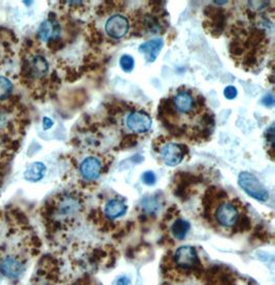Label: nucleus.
Wrapping results in <instances>:
<instances>
[{"label":"nucleus","mask_w":275,"mask_h":285,"mask_svg":"<svg viewBox=\"0 0 275 285\" xmlns=\"http://www.w3.org/2000/svg\"><path fill=\"white\" fill-rule=\"evenodd\" d=\"M61 28L60 25L53 19L42 22L39 26L37 36L42 41H53L59 38Z\"/></svg>","instance_id":"nucleus-9"},{"label":"nucleus","mask_w":275,"mask_h":285,"mask_svg":"<svg viewBox=\"0 0 275 285\" xmlns=\"http://www.w3.org/2000/svg\"><path fill=\"white\" fill-rule=\"evenodd\" d=\"M127 127L136 133L149 132L152 127V118L144 112H133L126 119Z\"/></svg>","instance_id":"nucleus-2"},{"label":"nucleus","mask_w":275,"mask_h":285,"mask_svg":"<svg viewBox=\"0 0 275 285\" xmlns=\"http://www.w3.org/2000/svg\"><path fill=\"white\" fill-rule=\"evenodd\" d=\"M163 46H164V41L162 38H158L143 42L138 48V51L145 55L148 62H154L162 51Z\"/></svg>","instance_id":"nucleus-10"},{"label":"nucleus","mask_w":275,"mask_h":285,"mask_svg":"<svg viewBox=\"0 0 275 285\" xmlns=\"http://www.w3.org/2000/svg\"><path fill=\"white\" fill-rule=\"evenodd\" d=\"M13 217L16 219L17 223L18 224H26L27 223V217H26L25 214L21 212L20 210H15L12 212Z\"/></svg>","instance_id":"nucleus-21"},{"label":"nucleus","mask_w":275,"mask_h":285,"mask_svg":"<svg viewBox=\"0 0 275 285\" xmlns=\"http://www.w3.org/2000/svg\"><path fill=\"white\" fill-rule=\"evenodd\" d=\"M128 210V207L125 203L119 200H111L109 201L105 206V215L109 219H116L118 217L125 215V213Z\"/></svg>","instance_id":"nucleus-14"},{"label":"nucleus","mask_w":275,"mask_h":285,"mask_svg":"<svg viewBox=\"0 0 275 285\" xmlns=\"http://www.w3.org/2000/svg\"><path fill=\"white\" fill-rule=\"evenodd\" d=\"M13 91V84L11 80L5 76H0V100H5L10 97Z\"/></svg>","instance_id":"nucleus-16"},{"label":"nucleus","mask_w":275,"mask_h":285,"mask_svg":"<svg viewBox=\"0 0 275 285\" xmlns=\"http://www.w3.org/2000/svg\"><path fill=\"white\" fill-rule=\"evenodd\" d=\"M238 216L236 207L230 203L221 204L216 211V220L224 228L234 227L238 220Z\"/></svg>","instance_id":"nucleus-3"},{"label":"nucleus","mask_w":275,"mask_h":285,"mask_svg":"<svg viewBox=\"0 0 275 285\" xmlns=\"http://www.w3.org/2000/svg\"><path fill=\"white\" fill-rule=\"evenodd\" d=\"M101 162L96 157L86 158L81 165V174L86 180H95L101 174Z\"/></svg>","instance_id":"nucleus-11"},{"label":"nucleus","mask_w":275,"mask_h":285,"mask_svg":"<svg viewBox=\"0 0 275 285\" xmlns=\"http://www.w3.org/2000/svg\"><path fill=\"white\" fill-rule=\"evenodd\" d=\"M174 262L183 269H191L198 262L197 252L192 246L179 247L174 254Z\"/></svg>","instance_id":"nucleus-7"},{"label":"nucleus","mask_w":275,"mask_h":285,"mask_svg":"<svg viewBox=\"0 0 275 285\" xmlns=\"http://www.w3.org/2000/svg\"><path fill=\"white\" fill-rule=\"evenodd\" d=\"M238 184L251 197L260 202H267L269 198V191L260 182L254 174L248 171H242L239 174Z\"/></svg>","instance_id":"nucleus-1"},{"label":"nucleus","mask_w":275,"mask_h":285,"mask_svg":"<svg viewBox=\"0 0 275 285\" xmlns=\"http://www.w3.org/2000/svg\"><path fill=\"white\" fill-rule=\"evenodd\" d=\"M117 285H132V283H131V280L128 277H120L118 279Z\"/></svg>","instance_id":"nucleus-24"},{"label":"nucleus","mask_w":275,"mask_h":285,"mask_svg":"<svg viewBox=\"0 0 275 285\" xmlns=\"http://www.w3.org/2000/svg\"><path fill=\"white\" fill-rule=\"evenodd\" d=\"M77 208V204L71 200V198H68V200L64 201L61 204V207H60V211H61L62 214H70L72 212H74Z\"/></svg>","instance_id":"nucleus-18"},{"label":"nucleus","mask_w":275,"mask_h":285,"mask_svg":"<svg viewBox=\"0 0 275 285\" xmlns=\"http://www.w3.org/2000/svg\"><path fill=\"white\" fill-rule=\"evenodd\" d=\"M24 270L22 263L14 256H6L0 263V271L6 277L15 279L20 277Z\"/></svg>","instance_id":"nucleus-8"},{"label":"nucleus","mask_w":275,"mask_h":285,"mask_svg":"<svg viewBox=\"0 0 275 285\" xmlns=\"http://www.w3.org/2000/svg\"><path fill=\"white\" fill-rule=\"evenodd\" d=\"M172 103L178 114H191L195 109V99L193 95L186 90L178 91L172 98Z\"/></svg>","instance_id":"nucleus-6"},{"label":"nucleus","mask_w":275,"mask_h":285,"mask_svg":"<svg viewBox=\"0 0 275 285\" xmlns=\"http://www.w3.org/2000/svg\"><path fill=\"white\" fill-rule=\"evenodd\" d=\"M214 3H217V4H226V3H228V1H214Z\"/></svg>","instance_id":"nucleus-25"},{"label":"nucleus","mask_w":275,"mask_h":285,"mask_svg":"<svg viewBox=\"0 0 275 285\" xmlns=\"http://www.w3.org/2000/svg\"><path fill=\"white\" fill-rule=\"evenodd\" d=\"M142 182L147 185H154L156 183V175L154 174L152 171H148L143 172L142 175Z\"/></svg>","instance_id":"nucleus-19"},{"label":"nucleus","mask_w":275,"mask_h":285,"mask_svg":"<svg viewBox=\"0 0 275 285\" xmlns=\"http://www.w3.org/2000/svg\"><path fill=\"white\" fill-rule=\"evenodd\" d=\"M49 71V64L45 57L42 56H35L33 57L30 66L28 70H26V76H30L33 77H41L44 76L47 72Z\"/></svg>","instance_id":"nucleus-12"},{"label":"nucleus","mask_w":275,"mask_h":285,"mask_svg":"<svg viewBox=\"0 0 275 285\" xmlns=\"http://www.w3.org/2000/svg\"><path fill=\"white\" fill-rule=\"evenodd\" d=\"M53 125H54L53 120L50 119L49 117H45L44 119H42V126H44L45 131H48V129H50Z\"/></svg>","instance_id":"nucleus-23"},{"label":"nucleus","mask_w":275,"mask_h":285,"mask_svg":"<svg viewBox=\"0 0 275 285\" xmlns=\"http://www.w3.org/2000/svg\"><path fill=\"white\" fill-rule=\"evenodd\" d=\"M262 103L267 107H272L274 105V97L273 95L268 94V95H265V96L262 98Z\"/></svg>","instance_id":"nucleus-22"},{"label":"nucleus","mask_w":275,"mask_h":285,"mask_svg":"<svg viewBox=\"0 0 275 285\" xmlns=\"http://www.w3.org/2000/svg\"><path fill=\"white\" fill-rule=\"evenodd\" d=\"M129 29V22L126 17L122 15H114L107 20L105 30L108 36L113 38H122Z\"/></svg>","instance_id":"nucleus-4"},{"label":"nucleus","mask_w":275,"mask_h":285,"mask_svg":"<svg viewBox=\"0 0 275 285\" xmlns=\"http://www.w3.org/2000/svg\"><path fill=\"white\" fill-rule=\"evenodd\" d=\"M120 65H121L122 70L126 73H131L134 68L135 61L132 56L130 55H123L120 58Z\"/></svg>","instance_id":"nucleus-17"},{"label":"nucleus","mask_w":275,"mask_h":285,"mask_svg":"<svg viewBox=\"0 0 275 285\" xmlns=\"http://www.w3.org/2000/svg\"><path fill=\"white\" fill-rule=\"evenodd\" d=\"M238 94V91L236 89L235 86H227V87L224 89V95L227 99H234Z\"/></svg>","instance_id":"nucleus-20"},{"label":"nucleus","mask_w":275,"mask_h":285,"mask_svg":"<svg viewBox=\"0 0 275 285\" xmlns=\"http://www.w3.org/2000/svg\"><path fill=\"white\" fill-rule=\"evenodd\" d=\"M47 171V167L42 162L36 161L33 162L26 169L24 172V178L29 182H38L45 177Z\"/></svg>","instance_id":"nucleus-13"},{"label":"nucleus","mask_w":275,"mask_h":285,"mask_svg":"<svg viewBox=\"0 0 275 285\" xmlns=\"http://www.w3.org/2000/svg\"><path fill=\"white\" fill-rule=\"evenodd\" d=\"M191 228V224L188 220L185 219H177L171 227V231L172 235L177 240H184Z\"/></svg>","instance_id":"nucleus-15"},{"label":"nucleus","mask_w":275,"mask_h":285,"mask_svg":"<svg viewBox=\"0 0 275 285\" xmlns=\"http://www.w3.org/2000/svg\"><path fill=\"white\" fill-rule=\"evenodd\" d=\"M161 157L168 167H175L183 161L185 152L182 147L175 143H168L162 147Z\"/></svg>","instance_id":"nucleus-5"}]
</instances>
